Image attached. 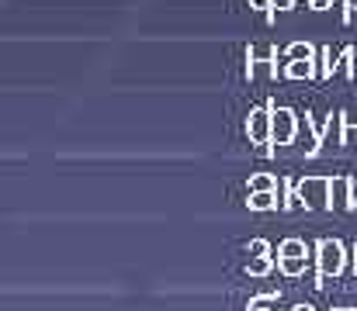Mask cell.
<instances>
[{"label": "cell", "mask_w": 357, "mask_h": 311, "mask_svg": "<svg viewBox=\"0 0 357 311\" xmlns=\"http://www.w3.org/2000/svg\"><path fill=\"white\" fill-rule=\"evenodd\" d=\"M312 256H316V287H323V280L340 277L347 270V246L340 239H319L312 246Z\"/></svg>", "instance_id": "1"}, {"label": "cell", "mask_w": 357, "mask_h": 311, "mask_svg": "<svg viewBox=\"0 0 357 311\" xmlns=\"http://www.w3.org/2000/svg\"><path fill=\"white\" fill-rule=\"evenodd\" d=\"M298 201L305 211H330V191H333V177H302L295 184Z\"/></svg>", "instance_id": "2"}, {"label": "cell", "mask_w": 357, "mask_h": 311, "mask_svg": "<svg viewBox=\"0 0 357 311\" xmlns=\"http://www.w3.org/2000/svg\"><path fill=\"white\" fill-rule=\"evenodd\" d=\"M305 263H309V246L302 239H284L278 246V270L284 277H302L305 273Z\"/></svg>", "instance_id": "3"}, {"label": "cell", "mask_w": 357, "mask_h": 311, "mask_svg": "<svg viewBox=\"0 0 357 311\" xmlns=\"http://www.w3.org/2000/svg\"><path fill=\"white\" fill-rule=\"evenodd\" d=\"M271 125H274L271 107H253L246 114V138L253 145H271Z\"/></svg>", "instance_id": "4"}, {"label": "cell", "mask_w": 357, "mask_h": 311, "mask_svg": "<svg viewBox=\"0 0 357 311\" xmlns=\"http://www.w3.org/2000/svg\"><path fill=\"white\" fill-rule=\"evenodd\" d=\"M271 114H274V125H271V145H288V142L295 138V131H298V118H295V111L274 104Z\"/></svg>", "instance_id": "5"}, {"label": "cell", "mask_w": 357, "mask_h": 311, "mask_svg": "<svg viewBox=\"0 0 357 311\" xmlns=\"http://www.w3.org/2000/svg\"><path fill=\"white\" fill-rule=\"evenodd\" d=\"M354 207H357L354 180H351V177H333V191H330V211H337V214H351Z\"/></svg>", "instance_id": "6"}, {"label": "cell", "mask_w": 357, "mask_h": 311, "mask_svg": "<svg viewBox=\"0 0 357 311\" xmlns=\"http://www.w3.org/2000/svg\"><path fill=\"white\" fill-rule=\"evenodd\" d=\"M281 73H284L288 80H312V77H319L316 59H295V63H288Z\"/></svg>", "instance_id": "7"}, {"label": "cell", "mask_w": 357, "mask_h": 311, "mask_svg": "<svg viewBox=\"0 0 357 311\" xmlns=\"http://www.w3.org/2000/svg\"><path fill=\"white\" fill-rule=\"evenodd\" d=\"M246 194H278V177L271 173H253L246 184Z\"/></svg>", "instance_id": "8"}, {"label": "cell", "mask_w": 357, "mask_h": 311, "mask_svg": "<svg viewBox=\"0 0 357 311\" xmlns=\"http://www.w3.org/2000/svg\"><path fill=\"white\" fill-rule=\"evenodd\" d=\"M274 263H278V256H253V260L246 263V273H250V277H267V273L274 270Z\"/></svg>", "instance_id": "9"}, {"label": "cell", "mask_w": 357, "mask_h": 311, "mask_svg": "<svg viewBox=\"0 0 357 311\" xmlns=\"http://www.w3.org/2000/svg\"><path fill=\"white\" fill-rule=\"evenodd\" d=\"M316 56H319V52H316L309 42H291V45L284 49V59H288V63H295V59H316Z\"/></svg>", "instance_id": "10"}, {"label": "cell", "mask_w": 357, "mask_h": 311, "mask_svg": "<svg viewBox=\"0 0 357 311\" xmlns=\"http://www.w3.org/2000/svg\"><path fill=\"white\" fill-rule=\"evenodd\" d=\"M246 207L250 211H274L278 207V194H246Z\"/></svg>", "instance_id": "11"}, {"label": "cell", "mask_w": 357, "mask_h": 311, "mask_svg": "<svg viewBox=\"0 0 357 311\" xmlns=\"http://www.w3.org/2000/svg\"><path fill=\"white\" fill-rule=\"evenodd\" d=\"M274 59H278L274 45H250V52H246V63H274Z\"/></svg>", "instance_id": "12"}, {"label": "cell", "mask_w": 357, "mask_h": 311, "mask_svg": "<svg viewBox=\"0 0 357 311\" xmlns=\"http://www.w3.org/2000/svg\"><path fill=\"white\" fill-rule=\"evenodd\" d=\"M278 301V294L274 291H267V294H257V298H250V305L246 311H271V305Z\"/></svg>", "instance_id": "13"}, {"label": "cell", "mask_w": 357, "mask_h": 311, "mask_svg": "<svg viewBox=\"0 0 357 311\" xmlns=\"http://www.w3.org/2000/svg\"><path fill=\"white\" fill-rule=\"evenodd\" d=\"M281 187H284V201H281V207H284V211H295V207H302V201H298V191L291 187V180H281Z\"/></svg>", "instance_id": "14"}, {"label": "cell", "mask_w": 357, "mask_h": 311, "mask_svg": "<svg viewBox=\"0 0 357 311\" xmlns=\"http://www.w3.org/2000/svg\"><path fill=\"white\" fill-rule=\"evenodd\" d=\"M319 63H323V66H319V77H323V80H330V77H333V70H337L333 52H330V49H319Z\"/></svg>", "instance_id": "15"}, {"label": "cell", "mask_w": 357, "mask_h": 311, "mask_svg": "<svg viewBox=\"0 0 357 311\" xmlns=\"http://www.w3.org/2000/svg\"><path fill=\"white\" fill-rule=\"evenodd\" d=\"M357 142V121L354 118H344V131H340V145H354Z\"/></svg>", "instance_id": "16"}, {"label": "cell", "mask_w": 357, "mask_h": 311, "mask_svg": "<svg viewBox=\"0 0 357 311\" xmlns=\"http://www.w3.org/2000/svg\"><path fill=\"white\" fill-rule=\"evenodd\" d=\"M246 253H250V260H253V256H271V242H267V239H250Z\"/></svg>", "instance_id": "17"}, {"label": "cell", "mask_w": 357, "mask_h": 311, "mask_svg": "<svg viewBox=\"0 0 357 311\" xmlns=\"http://www.w3.org/2000/svg\"><path fill=\"white\" fill-rule=\"evenodd\" d=\"M250 7H257V10H271L274 0H250Z\"/></svg>", "instance_id": "18"}, {"label": "cell", "mask_w": 357, "mask_h": 311, "mask_svg": "<svg viewBox=\"0 0 357 311\" xmlns=\"http://www.w3.org/2000/svg\"><path fill=\"white\" fill-rule=\"evenodd\" d=\"M309 7L312 10H326V7H333V0H309Z\"/></svg>", "instance_id": "19"}, {"label": "cell", "mask_w": 357, "mask_h": 311, "mask_svg": "<svg viewBox=\"0 0 357 311\" xmlns=\"http://www.w3.org/2000/svg\"><path fill=\"white\" fill-rule=\"evenodd\" d=\"M291 3H295V0H274V7H278V10H291Z\"/></svg>", "instance_id": "20"}, {"label": "cell", "mask_w": 357, "mask_h": 311, "mask_svg": "<svg viewBox=\"0 0 357 311\" xmlns=\"http://www.w3.org/2000/svg\"><path fill=\"white\" fill-rule=\"evenodd\" d=\"M344 3H347V14H354L357 10V0H344Z\"/></svg>", "instance_id": "21"}, {"label": "cell", "mask_w": 357, "mask_h": 311, "mask_svg": "<svg viewBox=\"0 0 357 311\" xmlns=\"http://www.w3.org/2000/svg\"><path fill=\"white\" fill-rule=\"evenodd\" d=\"M291 311H316V308H312V305H295Z\"/></svg>", "instance_id": "22"}]
</instances>
